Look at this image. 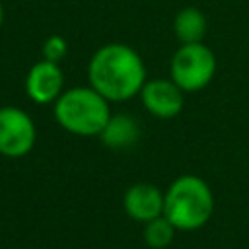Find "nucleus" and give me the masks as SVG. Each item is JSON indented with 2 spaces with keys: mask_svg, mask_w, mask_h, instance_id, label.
Returning <instances> with one entry per match:
<instances>
[{
  "mask_svg": "<svg viewBox=\"0 0 249 249\" xmlns=\"http://www.w3.org/2000/svg\"><path fill=\"white\" fill-rule=\"evenodd\" d=\"M175 226L161 214L146 224H142V239L150 249H165L175 239Z\"/></svg>",
  "mask_w": 249,
  "mask_h": 249,
  "instance_id": "nucleus-11",
  "label": "nucleus"
},
{
  "mask_svg": "<svg viewBox=\"0 0 249 249\" xmlns=\"http://www.w3.org/2000/svg\"><path fill=\"white\" fill-rule=\"evenodd\" d=\"M6 249H19V247H6Z\"/></svg>",
  "mask_w": 249,
  "mask_h": 249,
  "instance_id": "nucleus-14",
  "label": "nucleus"
},
{
  "mask_svg": "<svg viewBox=\"0 0 249 249\" xmlns=\"http://www.w3.org/2000/svg\"><path fill=\"white\" fill-rule=\"evenodd\" d=\"M124 214L140 224H146L163 214V191L152 183H134L123 195Z\"/></svg>",
  "mask_w": 249,
  "mask_h": 249,
  "instance_id": "nucleus-8",
  "label": "nucleus"
},
{
  "mask_svg": "<svg viewBox=\"0 0 249 249\" xmlns=\"http://www.w3.org/2000/svg\"><path fill=\"white\" fill-rule=\"evenodd\" d=\"M64 91V74L56 62L39 60L25 76V93L37 105L54 103Z\"/></svg>",
  "mask_w": 249,
  "mask_h": 249,
  "instance_id": "nucleus-7",
  "label": "nucleus"
},
{
  "mask_svg": "<svg viewBox=\"0 0 249 249\" xmlns=\"http://www.w3.org/2000/svg\"><path fill=\"white\" fill-rule=\"evenodd\" d=\"M37 142V126L29 113L16 105L0 107V156L18 160L27 156Z\"/></svg>",
  "mask_w": 249,
  "mask_h": 249,
  "instance_id": "nucleus-5",
  "label": "nucleus"
},
{
  "mask_svg": "<svg viewBox=\"0 0 249 249\" xmlns=\"http://www.w3.org/2000/svg\"><path fill=\"white\" fill-rule=\"evenodd\" d=\"M206 27H208V21L204 12H200L195 6L179 10L173 18V33L181 45L202 43L206 35Z\"/></svg>",
  "mask_w": 249,
  "mask_h": 249,
  "instance_id": "nucleus-10",
  "label": "nucleus"
},
{
  "mask_svg": "<svg viewBox=\"0 0 249 249\" xmlns=\"http://www.w3.org/2000/svg\"><path fill=\"white\" fill-rule=\"evenodd\" d=\"M216 74V56L204 43L181 45L169 62V78L185 91H200Z\"/></svg>",
  "mask_w": 249,
  "mask_h": 249,
  "instance_id": "nucleus-4",
  "label": "nucleus"
},
{
  "mask_svg": "<svg viewBox=\"0 0 249 249\" xmlns=\"http://www.w3.org/2000/svg\"><path fill=\"white\" fill-rule=\"evenodd\" d=\"M140 136L138 123L128 115H111L99 138L107 148L123 150L132 146Z\"/></svg>",
  "mask_w": 249,
  "mask_h": 249,
  "instance_id": "nucleus-9",
  "label": "nucleus"
},
{
  "mask_svg": "<svg viewBox=\"0 0 249 249\" xmlns=\"http://www.w3.org/2000/svg\"><path fill=\"white\" fill-rule=\"evenodd\" d=\"M183 89L171 78H152L140 89V101L144 109L158 119H173L181 113L185 97Z\"/></svg>",
  "mask_w": 249,
  "mask_h": 249,
  "instance_id": "nucleus-6",
  "label": "nucleus"
},
{
  "mask_svg": "<svg viewBox=\"0 0 249 249\" xmlns=\"http://www.w3.org/2000/svg\"><path fill=\"white\" fill-rule=\"evenodd\" d=\"M53 105L60 128L76 136H99L111 117L109 101L91 86L64 89Z\"/></svg>",
  "mask_w": 249,
  "mask_h": 249,
  "instance_id": "nucleus-3",
  "label": "nucleus"
},
{
  "mask_svg": "<svg viewBox=\"0 0 249 249\" xmlns=\"http://www.w3.org/2000/svg\"><path fill=\"white\" fill-rule=\"evenodd\" d=\"M214 214V193L198 175H179L163 193V216L177 231L204 228Z\"/></svg>",
  "mask_w": 249,
  "mask_h": 249,
  "instance_id": "nucleus-2",
  "label": "nucleus"
},
{
  "mask_svg": "<svg viewBox=\"0 0 249 249\" xmlns=\"http://www.w3.org/2000/svg\"><path fill=\"white\" fill-rule=\"evenodd\" d=\"M88 78L89 86L109 103L132 99L148 80L142 56L124 43H107L99 47L89 58Z\"/></svg>",
  "mask_w": 249,
  "mask_h": 249,
  "instance_id": "nucleus-1",
  "label": "nucleus"
},
{
  "mask_svg": "<svg viewBox=\"0 0 249 249\" xmlns=\"http://www.w3.org/2000/svg\"><path fill=\"white\" fill-rule=\"evenodd\" d=\"M2 23H4V6L0 2V27H2Z\"/></svg>",
  "mask_w": 249,
  "mask_h": 249,
  "instance_id": "nucleus-13",
  "label": "nucleus"
},
{
  "mask_svg": "<svg viewBox=\"0 0 249 249\" xmlns=\"http://www.w3.org/2000/svg\"><path fill=\"white\" fill-rule=\"evenodd\" d=\"M68 54V43L62 35H51L43 43V58L49 62H60Z\"/></svg>",
  "mask_w": 249,
  "mask_h": 249,
  "instance_id": "nucleus-12",
  "label": "nucleus"
}]
</instances>
